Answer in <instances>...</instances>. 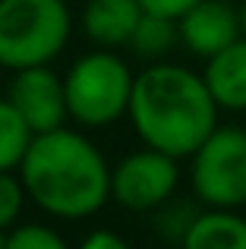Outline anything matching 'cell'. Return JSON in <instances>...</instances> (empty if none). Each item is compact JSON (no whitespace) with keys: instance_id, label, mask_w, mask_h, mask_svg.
Wrapping results in <instances>:
<instances>
[{"instance_id":"cell-14","label":"cell","mask_w":246,"mask_h":249,"mask_svg":"<svg viewBox=\"0 0 246 249\" xmlns=\"http://www.w3.org/2000/svg\"><path fill=\"white\" fill-rule=\"evenodd\" d=\"M6 246L10 249H63L67 240L44 224H13L6 231Z\"/></svg>"},{"instance_id":"cell-13","label":"cell","mask_w":246,"mask_h":249,"mask_svg":"<svg viewBox=\"0 0 246 249\" xmlns=\"http://www.w3.org/2000/svg\"><path fill=\"white\" fill-rule=\"evenodd\" d=\"M35 133L6 98H0V170H19Z\"/></svg>"},{"instance_id":"cell-6","label":"cell","mask_w":246,"mask_h":249,"mask_svg":"<svg viewBox=\"0 0 246 249\" xmlns=\"http://www.w3.org/2000/svg\"><path fill=\"white\" fill-rule=\"evenodd\" d=\"M180 158L145 145L111 167V199L129 212H155L174 196L180 183Z\"/></svg>"},{"instance_id":"cell-15","label":"cell","mask_w":246,"mask_h":249,"mask_svg":"<svg viewBox=\"0 0 246 249\" xmlns=\"http://www.w3.org/2000/svg\"><path fill=\"white\" fill-rule=\"evenodd\" d=\"M25 196H29V193H25L22 177H16L13 170H0V231H3V233L16 224Z\"/></svg>"},{"instance_id":"cell-17","label":"cell","mask_w":246,"mask_h":249,"mask_svg":"<svg viewBox=\"0 0 246 249\" xmlns=\"http://www.w3.org/2000/svg\"><path fill=\"white\" fill-rule=\"evenodd\" d=\"M82 246L86 249H123L126 240L117 237V233H111V231H95V233H88V237L82 240Z\"/></svg>"},{"instance_id":"cell-12","label":"cell","mask_w":246,"mask_h":249,"mask_svg":"<svg viewBox=\"0 0 246 249\" xmlns=\"http://www.w3.org/2000/svg\"><path fill=\"white\" fill-rule=\"evenodd\" d=\"M177 41H180L177 19L174 16H161V13H152V10L142 13L133 38H129L133 51L139 57H145V60H161V57H167Z\"/></svg>"},{"instance_id":"cell-1","label":"cell","mask_w":246,"mask_h":249,"mask_svg":"<svg viewBox=\"0 0 246 249\" xmlns=\"http://www.w3.org/2000/svg\"><path fill=\"white\" fill-rule=\"evenodd\" d=\"M218 101L202 73L155 60L136 76L129 120L145 145L174 158H190L218 126Z\"/></svg>"},{"instance_id":"cell-8","label":"cell","mask_w":246,"mask_h":249,"mask_svg":"<svg viewBox=\"0 0 246 249\" xmlns=\"http://www.w3.org/2000/svg\"><path fill=\"white\" fill-rule=\"evenodd\" d=\"M177 25H180V44L202 60L215 57L218 51L243 38L240 10H234L224 0H199L177 19Z\"/></svg>"},{"instance_id":"cell-3","label":"cell","mask_w":246,"mask_h":249,"mask_svg":"<svg viewBox=\"0 0 246 249\" xmlns=\"http://www.w3.org/2000/svg\"><path fill=\"white\" fill-rule=\"evenodd\" d=\"M63 0H0V67L25 70L51 63L70 41Z\"/></svg>"},{"instance_id":"cell-16","label":"cell","mask_w":246,"mask_h":249,"mask_svg":"<svg viewBox=\"0 0 246 249\" xmlns=\"http://www.w3.org/2000/svg\"><path fill=\"white\" fill-rule=\"evenodd\" d=\"M139 3L145 6V10H152V13H161V16L180 19L193 3H199V0H139Z\"/></svg>"},{"instance_id":"cell-18","label":"cell","mask_w":246,"mask_h":249,"mask_svg":"<svg viewBox=\"0 0 246 249\" xmlns=\"http://www.w3.org/2000/svg\"><path fill=\"white\" fill-rule=\"evenodd\" d=\"M240 32H243V38H246V0H243V6H240Z\"/></svg>"},{"instance_id":"cell-2","label":"cell","mask_w":246,"mask_h":249,"mask_svg":"<svg viewBox=\"0 0 246 249\" xmlns=\"http://www.w3.org/2000/svg\"><path fill=\"white\" fill-rule=\"evenodd\" d=\"M19 177L41 212L54 218H88L111 199V167L101 152L67 126L38 133L25 152Z\"/></svg>"},{"instance_id":"cell-19","label":"cell","mask_w":246,"mask_h":249,"mask_svg":"<svg viewBox=\"0 0 246 249\" xmlns=\"http://www.w3.org/2000/svg\"><path fill=\"white\" fill-rule=\"evenodd\" d=\"M3 246H6V233L0 231V249H3Z\"/></svg>"},{"instance_id":"cell-5","label":"cell","mask_w":246,"mask_h":249,"mask_svg":"<svg viewBox=\"0 0 246 249\" xmlns=\"http://www.w3.org/2000/svg\"><path fill=\"white\" fill-rule=\"evenodd\" d=\"M193 193L209 208L246 205V129L215 126L209 139L190 155Z\"/></svg>"},{"instance_id":"cell-9","label":"cell","mask_w":246,"mask_h":249,"mask_svg":"<svg viewBox=\"0 0 246 249\" xmlns=\"http://www.w3.org/2000/svg\"><path fill=\"white\" fill-rule=\"evenodd\" d=\"M142 13L145 6L139 0H88L82 10V29L98 48H120L129 44Z\"/></svg>"},{"instance_id":"cell-7","label":"cell","mask_w":246,"mask_h":249,"mask_svg":"<svg viewBox=\"0 0 246 249\" xmlns=\"http://www.w3.org/2000/svg\"><path fill=\"white\" fill-rule=\"evenodd\" d=\"M6 101L19 110V117L29 123V129L35 136L63 126V120L70 117L67 85H63V79L48 63L13 70V82L6 89Z\"/></svg>"},{"instance_id":"cell-11","label":"cell","mask_w":246,"mask_h":249,"mask_svg":"<svg viewBox=\"0 0 246 249\" xmlns=\"http://www.w3.org/2000/svg\"><path fill=\"white\" fill-rule=\"evenodd\" d=\"M186 249H246V218L237 208H209L193 214L183 240Z\"/></svg>"},{"instance_id":"cell-10","label":"cell","mask_w":246,"mask_h":249,"mask_svg":"<svg viewBox=\"0 0 246 249\" xmlns=\"http://www.w3.org/2000/svg\"><path fill=\"white\" fill-rule=\"evenodd\" d=\"M202 79L221 110H246V38L209 57Z\"/></svg>"},{"instance_id":"cell-4","label":"cell","mask_w":246,"mask_h":249,"mask_svg":"<svg viewBox=\"0 0 246 249\" xmlns=\"http://www.w3.org/2000/svg\"><path fill=\"white\" fill-rule=\"evenodd\" d=\"M63 85L70 117L88 129H101L129 114L136 76L111 48H101L79 57L63 76Z\"/></svg>"}]
</instances>
